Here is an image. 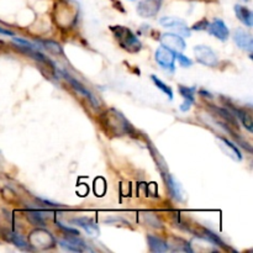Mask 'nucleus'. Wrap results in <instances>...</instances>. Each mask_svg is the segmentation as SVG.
Here are the masks:
<instances>
[{
  "instance_id": "f257e3e1",
  "label": "nucleus",
  "mask_w": 253,
  "mask_h": 253,
  "mask_svg": "<svg viewBox=\"0 0 253 253\" xmlns=\"http://www.w3.org/2000/svg\"><path fill=\"white\" fill-rule=\"evenodd\" d=\"M110 30L113 31L114 37H115L118 43L121 46V48L126 49V51L131 52V53H137L138 51H141L142 43H141L138 37L130 29L116 25V26H110Z\"/></svg>"
},
{
  "instance_id": "f03ea898",
  "label": "nucleus",
  "mask_w": 253,
  "mask_h": 253,
  "mask_svg": "<svg viewBox=\"0 0 253 253\" xmlns=\"http://www.w3.org/2000/svg\"><path fill=\"white\" fill-rule=\"evenodd\" d=\"M104 124L105 127L113 131L116 136L125 135V133L133 132L132 126L130 125L127 120L123 116V114L119 113L115 109H109L105 114H104Z\"/></svg>"
},
{
  "instance_id": "7ed1b4c3",
  "label": "nucleus",
  "mask_w": 253,
  "mask_h": 253,
  "mask_svg": "<svg viewBox=\"0 0 253 253\" xmlns=\"http://www.w3.org/2000/svg\"><path fill=\"white\" fill-rule=\"evenodd\" d=\"M78 15V6L72 0H63L56 6V21L61 27H68L74 24Z\"/></svg>"
},
{
  "instance_id": "20e7f679",
  "label": "nucleus",
  "mask_w": 253,
  "mask_h": 253,
  "mask_svg": "<svg viewBox=\"0 0 253 253\" xmlns=\"http://www.w3.org/2000/svg\"><path fill=\"white\" fill-rule=\"evenodd\" d=\"M160 24L166 29L172 30L173 34H177L182 37H189L190 34H192V30L188 26L187 22L184 20L179 19V17L165 16L160 19Z\"/></svg>"
},
{
  "instance_id": "39448f33",
  "label": "nucleus",
  "mask_w": 253,
  "mask_h": 253,
  "mask_svg": "<svg viewBox=\"0 0 253 253\" xmlns=\"http://www.w3.org/2000/svg\"><path fill=\"white\" fill-rule=\"evenodd\" d=\"M156 62L162 67L165 71L173 73L175 71V52H173L172 49L167 48L165 46H160L156 51L155 54Z\"/></svg>"
},
{
  "instance_id": "423d86ee",
  "label": "nucleus",
  "mask_w": 253,
  "mask_h": 253,
  "mask_svg": "<svg viewBox=\"0 0 253 253\" xmlns=\"http://www.w3.org/2000/svg\"><path fill=\"white\" fill-rule=\"evenodd\" d=\"M29 244L31 245V246L36 247V249L46 250L53 247L54 239L48 231L39 229L36 230V231L31 232V235L29 236Z\"/></svg>"
},
{
  "instance_id": "0eeeda50",
  "label": "nucleus",
  "mask_w": 253,
  "mask_h": 253,
  "mask_svg": "<svg viewBox=\"0 0 253 253\" xmlns=\"http://www.w3.org/2000/svg\"><path fill=\"white\" fill-rule=\"evenodd\" d=\"M193 51H194L195 58L200 64H204L207 67H216L219 64V58H217L216 53L210 47L205 46V44H199V46H195Z\"/></svg>"
},
{
  "instance_id": "6e6552de",
  "label": "nucleus",
  "mask_w": 253,
  "mask_h": 253,
  "mask_svg": "<svg viewBox=\"0 0 253 253\" xmlns=\"http://www.w3.org/2000/svg\"><path fill=\"white\" fill-rule=\"evenodd\" d=\"M160 41L162 46L167 47V48L172 49L173 52H182L184 51L187 43H185L184 39L177 34H163L161 35Z\"/></svg>"
},
{
  "instance_id": "1a4fd4ad",
  "label": "nucleus",
  "mask_w": 253,
  "mask_h": 253,
  "mask_svg": "<svg viewBox=\"0 0 253 253\" xmlns=\"http://www.w3.org/2000/svg\"><path fill=\"white\" fill-rule=\"evenodd\" d=\"M163 0H142L137 5V14L141 17H153L158 14Z\"/></svg>"
},
{
  "instance_id": "9d476101",
  "label": "nucleus",
  "mask_w": 253,
  "mask_h": 253,
  "mask_svg": "<svg viewBox=\"0 0 253 253\" xmlns=\"http://www.w3.org/2000/svg\"><path fill=\"white\" fill-rule=\"evenodd\" d=\"M207 31L211 36L216 37L220 41H226L230 36V30L221 19H215L211 24L208 25Z\"/></svg>"
},
{
  "instance_id": "9b49d317",
  "label": "nucleus",
  "mask_w": 253,
  "mask_h": 253,
  "mask_svg": "<svg viewBox=\"0 0 253 253\" xmlns=\"http://www.w3.org/2000/svg\"><path fill=\"white\" fill-rule=\"evenodd\" d=\"M234 41L237 46L244 51H247L249 53H252L253 51V40L252 36L244 29H237L234 32Z\"/></svg>"
},
{
  "instance_id": "f8f14e48",
  "label": "nucleus",
  "mask_w": 253,
  "mask_h": 253,
  "mask_svg": "<svg viewBox=\"0 0 253 253\" xmlns=\"http://www.w3.org/2000/svg\"><path fill=\"white\" fill-rule=\"evenodd\" d=\"M217 141H219V146L221 147V150L224 151L225 155L229 156L230 158L235 161H242V155L239 151V148L234 145L232 142H230L227 138L221 137V136H217Z\"/></svg>"
},
{
  "instance_id": "ddd939ff",
  "label": "nucleus",
  "mask_w": 253,
  "mask_h": 253,
  "mask_svg": "<svg viewBox=\"0 0 253 253\" xmlns=\"http://www.w3.org/2000/svg\"><path fill=\"white\" fill-rule=\"evenodd\" d=\"M59 245L61 247L66 249L67 251H73V252H83L89 250L86 247V245L84 244L82 240L76 239L74 235H72V237H66V239L59 240Z\"/></svg>"
},
{
  "instance_id": "4468645a",
  "label": "nucleus",
  "mask_w": 253,
  "mask_h": 253,
  "mask_svg": "<svg viewBox=\"0 0 253 253\" xmlns=\"http://www.w3.org/2000/svg\"><path fill=\"white\" fill-rule=\"evenodd\" d=\"M178 90H179L180 95L184 98V103L180 106V110L182 111H188L192 108L193 104L195 103V90L197 88L195 86H185V85H179L178 86Z\"/></svg>"
},
{
  "instance_id": "2eb2a0df",
  "label": "nucleus",
  "mask_w": 253,
  "mask_h": 253,
  "mask_svg": "<svg viewBox=\"0 0 253 253\" xmlns=\"http://www.w3.org/2000/svg\"><path fill=\"white\" fill-rule=\"evenodd\" d=\"M163 178H165L166 184H167V188H168V192H169V194L172 195V198H174V199L178 200V202H182L183 195L184 194H183V189L182 187H180L179 183L177 182V179L170 174H166V177L163 175Z\"/></svg>"
},
{
  "instance_id": "dca6fc26",
  "label": "nucleus",
  "mask_w": 253,
  "mask_h": 253,
  "mask_svg": "<svg viewBox=\"0 0 253 253\" xmlns=\"http://www.w3.org/2000/svg\"><path fill=\"white\" fill-rule=\"evenodd\" d=\"M72 222L78 226H81L82 229L85 230L89 235H98L99 234V227L96 225V222L94 221L91 217L88 216H81V217H74L72 219Z\"/></svg>"
},
{
  "instance_id": "f3484780",
  "label": "nucleus",
  "mask_w": 253,
  "mask_h": 253,
  "mask_svg": "<svg viewBox=\"0 0 253 253\" xmlns=\"http://www.w3.org/2000/svg\"><path fill=\"white\" fill-rule=\"evenodd\" d=\"M64 78H66L67 81H68L69 83L72 84V86H73V89H76V90L78 91L79 94H82V95L86 96V99H88V100L90 101V103L93 104L94 106H98V101H96L95 96H94L93 94H91L90 91H89L88 89H86L85 86L83 85V84H81L78 81H76V79H74V78H72V77H69L68 74H64Z\"/></svg>"
},
{
  "instance_id": "a211bd4d",
  "label": "nucleus",
  "mask_w": 253,
  "mask_h": 253,
  "mask_svg": "<svg viewBox=\"0 0 253 253\" xmlns=\"http://www.w3.org/2000/svg\"><path fill=\"white\" fill-rule=\"evenodd\" d=\"M235 14H236L237 19L246 25L247 27H252L253 25V12L247 6L244 5H236L235 6Z\"/></svg>"
},
{
  "instance_id": "6ab92c4d",
  "label": "nucleus",
  "mask_w": 253,
  "mask_h": 253,
  "mask_svg": "<svg viewBox=\"0 0 253 253\" xmlns=\"http://www.w3.org/2000/svg\"><path fill=\"white\" fill-rule=\"evenodd\" d=\"M147 244L148 247L152 252H167L169 250L167 242L165 240L160 239L157 236H153V235H148L147 236Z\"/></svg>"
},
{
  "instance_id": "aec40b11",
  "label": "nucleus",
  "mask_w": 253,
  "mask_h": 253,
  "mask_svg": "<svg viewBox=\"0 0 253 253\" xmlns=\"http://www.w3.org/2000/svg\"><path fill=\"white\" fill-rule=\"evenodd\" d=\"M7 240H9L11 244H14L15 246L19 247L21 250H31V245L29 242L25 241V239L22 236H20L19 234H15V232H9L6 231V235H5Z\"/></svg>"
},
{
  "instance_id": "412c9836",
  "label": "nucleus",
  "mask_w": 253,
  "mask_h": 253,
  "mask_svg": "<svg viewBox=\"0 0 253 253\" xmlns=\"http://www.w3.org/2000/svg\"><path fill=\"white\" fill-rule=\"evenodd\" d=\"M232 113L235 114V115L237 116V118L241 120V123L244 124L245 127L247 128V130L250 131V132H252L253 131V124H252V119H251V115H250L249 113H246L245 110H242V109H239V108H232Z\"/></svg>"
},
{
  "instance_id": "4be33fe9",
  "label": "nucleus",
  "mask_w": 253,
  "mask_h": 253,
  "mask_svg": "<svg viewBox=\"0 0 253 253\" xmlns=\"http://www.w3.org/2000/svg\"><path fill=\"white\" fill-rule=\"evenodd\" d=\"M151 79H152V82H153V83H155V85L157 86V88L160 89V90L162 91V93H165V95H167L169 100H172V99H173V90H172V88H170L169 85H167V84H166L165 82L161 81V79L158 78V77L151 76Z\"/></svg>"
},
{
  "instance_id": "5701e85b",
  "label": "nucleus",
  "mask_w": 253,
  "mask_h": 253,
  "mask_svg": "<svg viewBox=\"0 0 253 253\" xmlns=\"http://www.w3.org/2000/svg\"><path fill=\"white\" fill-rule=\"evenodd\" d=\"M41 43H42V47H43V48H46L48 52H51V53L63 54V49H62V47L59 46L57 42L46 40V41H41Z\"/></svg>"
},
{
  "instance_id": "b1692460",
  "label": "nucleus",
  "mask_w": 253,
  "mask_h": 253,
  "mask_svg": "<svg viewBox=\"0 0 253 253\" xmlns=\"http://www.w3.org/2000/svg\"><path fill=\"white\" fill-rule=\"evenodd\" d=\"M27 219L32 225H37V226H44V220L42 217L40 211H29L27 212Z\"/></svg>"
},
{
  "instance_id": "393cba45",
  "label": "nucleus",
  "mask_w": 253,
  "mask_h": 253,
  "mask_svg": "<svg viewBox=\"0 0 253 253\" xmlns=\"http://www.w3.org/2000/svg\"><path fill=\"white\" fill-rule=\"evenodd\" d=\"M175 59L180 63L182 67H190L193 64V61L190 58H188L187 56L182 53V52H175Z\"/></svg>"
},
{
  "instance_id": "a878e982",
  "label": "nucleus",
  "mask_w": 253,
  "mask_h": 253,
  "mask_svg": "<svg viewBox=\"0 0 253 253\" xmlns=\"http://www.w3.org/2000/svg\"><path fill=\"white\" fill-rule=\"evenodd\" d=\"M208 25H209L208 20L207 19H203L202 21L197 22V24H195L194 26H193L190 30H194V31H202V30H207Z\"/></svg>"
},
{
  "instance_id": "bb28decb",
  "label": "nucleus",
  "mask_w": 253,
  "mask_h": 253,
  "mask_svg": "<svg viewBox=\"0 0 253 253\" xmlns=\"http://www.w3.org/2000/svg\"><path fill=\"white\" fill-rule=\"evenodd\" d=\"M0 34H2V35H9V36H14V34H12V32L7 31V30H5V29H1V27H0Z\"/></svg>"
},
{
  "instance_id": "cd10ccee",
  "label": "nucleus",
  "mask_w": 253,
  "mask_h": 253,
  "mask_svg": "<svg viewBox=\"0 0 253 253\" xmlns=\"http://www.w3.org/2000/svg\"><path fill=\"white\" fill-rule=\"evenodd\" d=\"M245 1H249V0H245Z\"/></svg>"
}]
</instances>
